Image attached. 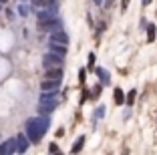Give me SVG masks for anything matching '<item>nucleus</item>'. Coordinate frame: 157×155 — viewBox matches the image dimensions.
Masks as SVG:
<instances>
[{
    "instance_id": "423d86ee",
    "label": "nucleus",
    "mask_w": 157,
    "mask_h": 155,
    "mask_svg": "<svg viewBox=\"0 0 157 155\" xmlns=\"http://www.w3.org/2000/svg\"><path fill=\"white\" fill-rule=\"evenodd\" d=\"M46 79H55V81H60L63 79V68H46Z\"/></svg>"
},
{
    "instance_id": "2eb2a0df",
    "label": "nucleus",
    "mask_w": 157,
    "mask_h": 155,
    "mask_svg": "<svg viewBox=\"0 0 157 155\" xmlns=\"http://www.w3.org/2000/svg\"><path fill=\"white\" fill-rule=\"evenodd\" d=\"M48 151H51V153H56V151H59V147H56V145H52V143H51V147H48Z\"/></svg>"
},
{
    "instance_id": "ddd939ff",
    "label": "nucleus",
    "mask_w": 157,
    "mask_h": 155,
    "mask_svg": "<svg viewBox=\"0 0 157 155\" xmlns=\"http://www.w3.org/2000/svg\"><path fill=\"white\" fill-rule=\"evenodd\" d=\"M85 79H87V73H85V68H83V71L78 73V81H81V83H85Z\"/></svg>"
},
{
    "instance_id": "39448f33",
    "label": "nucleus",
    "mask_w": 157,
    "mask_h": 155,
    "mask_svg": "<svg viewBox=\"0 0 157 155\" xmlns=\"http://www.w3.org/2000/svg\"><path fill=\"white\" fill-rule=\"evenodd\" d=\"M56 109V103H38V113L40 115H48Z\"/></svg>"
},
{
    "instance_id": "a211bd4d",
    "label": "nucleus",
    "mask_w": 157,
    "mask_h": 155,
    "mask_svg": "<svg viewBox=\"0 0 157 155\" xmlns=\"http://www.w3.org/2000/svg\"><path fill=\"white\" fill-rule=\"evenodd\" d=\"M0 2H6V0H0Z\"/></svg>"
},
{
    "instance_id": "0eeeda50",
    "label": "nucleus",
    "mask_w": 157,
    "mask_h": 155,
    "mask_svg": "<svg viewBox=\"0 0 157 155\" xmlns=\"http://www.w3.org/2000/svg\"><path fill=\"white\" fill-rule=\"evenodd\" d=\"M28 149V141L24 135H18L16 137V151H20V153H24V151Z\"/></svg>"
},
{
    "instance_id": "dca6fc26",
    "label": "nucleus",
    "mask_w": 157,
    "mask_h": 155,
    "mask_svg": "<svg viewBox=\"0 0 157 155\" xmlns=\"http://www.w3.org/2000/svg\"><path fill=\"white\" fill-rule=\"evenodd\" d=\"M121 4H123V8H127V4H129V0H121Z\"/></svg>"
},
{
    "instance_id": "9b49d317",
    "label": "nucleus",
    "mask_w": 157,
    "mask_h": 155,
    "mask_svg": "<svg viewBox=\"0 0 157 155\" xmlns=\"http://www.w3.org/2000/svg\"><path fill=\"white\" fill-rule=\"evenodd\" d=\"M0 153H10V145H8V141L0 145Z\"/></svg>"
},
{
    "instance_id": "f257e3e1",
    "label": "nucleus",
    "mask_w": 157,
    "mask_h": 155,
    "mask_svg": "<svg viewBox=\"0 0 157 155\" xmlns=\"http://www.w3.org/2000/svg\"><path fill=\"white\" fill-rule=\"evenodd\" d=\"M48 131V119L44 117H33L26 121V135L33 143H38Z\"/></svg>"
},
{
    "instance_id": "7ed1b4c3",
    "label": "nucleus",
    "mask_w": 157,
    "mask_h": 155,
    "mask_svg": "<svg viewBox=\"0 0 157 155\" xmlns=\"http://www.w3.org/2000/svg\"><path fill=\"white\" fill-rule=\"evenodd\" d=\"M60 87V81H55V79H44L40 83V89L42 91H56Z\"/></svg>"
},
{
    "instance_id": "f3484780",
    "label": "nucleus",
    "mask_w": 157,
    "mask_h": 155,
    "mask_svg": "<svg viewBox=\"0 0 157 155\" xmlns=\"http://www.w3.org/2000/svg\"><path fill=\"white\" fill-rule=\"evenodd\" d=\"M33 2H34V4H44L46 0H33Z\"/></svg>"
},
{
    "instance_id": "9d476101",
    "label": "nucleus",
    "mask_w": 157,
    "mask_h": 155,
    "mask_svg": "<svg viewBox=\"0 0 157 155\" xmlns=\"http://www.w3.org/2000/svg\"><path fill=\"white\" fill-rule=\"evenodd\" d=\"M123 101H125V97H123V91H121V89H115V103H117V105H121Z\"/></svg>"
},
{
    "instance_id": "1a4fd4ad",
    "label": "nucleus",
    "mask_w": 157,
    "mask_h": 155,
    "mask_svg": "<svg viewBox=\"0 0 157 155\" xmlns=\"http://www.w3.org/2000/svg\"><path fill=\"white\" fill-rule=\"evenodd\" d=\"M83 143H85V137H78V139H77V143L73 145V149H71V151H73V153H78V151L83 149Z\"/></svg>"
},
{
    "instance_id": "20e7f679",
    "label": "nucleus",
    "mask_w": 157,
    "mask_h": 155,
    "mask_svg": "<svg viewBox=\"0 0 157 155\" xmlns=\"http://www.w3.org/2000/svg\"><path fill=\"white\" fill-rule=\"evenodd\" d=\"M51 41H55V42H63V45H67L69 42V37H67V32H63V30H55L51 34Z\"/></svg>"
},
{
    "instance_id": "4468645a",
    "label": "nucleus",
    "mask_w": 157,
    "mask_h": 155,
    "mask_svg": "<svg viewBox=\"0 0 157 155\" xmlns=\"http://www.w3.org/2000/svg\"><path fill=\"white\" fill-rule=\"evenodd\" d=\"M133 101H135V91H131L129 97H127V103H133Z\"/></svg>"
},
{
    "instance_id": "f8f14e48",
    "label": "nucleus",
    "mask_w": 157,
    "mask_h": 155,
    "mask_svg": "<svg viewBox=\"0 0 157 155\" xmlns=\"http://www.w3.org/2000/svg\"><path fill=\"white\" fill-rule=\"evenodd\" d=\"M147 38H149V42L155 38V26H149V32H147Z\"/></svg>"
},
{
    "instance_id": "6e6552de",
    "label": "nucleus",
    "mask_w": 157,
    "mask_h": 155,
    "mask_svg": "<svg viewBox=\"0 0 157 155\" xmlns=\"http://www.w3.org/2000/svg\"><path fill=\"white\" fill-rule=\"evenodd\" d=\"M51 50H52V52H59V55H65V52H67V46L63 45V42L51 41Z\"/></svg>"
},
{
    "instance_id": "f03ea898",
    "label": "nucleus",
    "mask_w": 157,
    "mask_h": 155,
    "mask_svg": "<svg viewBox=\"0 0 157 155\" xmlns=\"http://www.w3.org/2000/svg\"><path fill=\"white\" fill-rule=\"evenodd\" d=\"M42 64H44V68H56V67H63V55H59V52H48V55L42 56Z\"/></svg>"
}]
</instances>
